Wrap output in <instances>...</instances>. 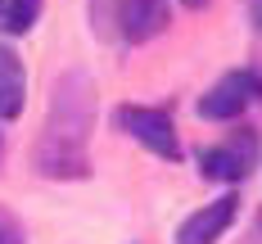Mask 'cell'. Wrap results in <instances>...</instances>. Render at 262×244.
<instances>
[{
  "instance_id": "6da1fadb",
  "label": "cell",
  "mask_w": 262,
  "mask_h": 244,
  "mask_svg": "<svg viewBox=\"0 0 262 244\" xmlns=\"http://www.w3.org/2000/svg\"><path fill=\"white\" fill-rule=\"evenodd\" d=\"M95 122V86L86 73H63L50 100V118L36 140V172L41 176H86V140Z\"/></svg>"
},
{
  "instance_id": "7a4b0ae2",
  "label": "cell",
  "mask_w": 262,
  "mask_h": 244,
  "mask_svg": "<svg viewBox=\"0 0 262 244\" xmlns=\"http://www.w3.org/2000/svg\"><path fill=\"white\" fill-rule=\"evenodd\" d=\"M113 122L131 136V140H140L145 149H154L158 159H181V140H177V127H172V118L163 113V108H145V104H122L113 113Z\"/></svg>"
},
{
  "instance_id": "3957f363",
  "label": "cell",
  "mask_w": 262,
  "mask_h": 244,
  "mask_svg": "<svg viewBox=\"0 0 262 244\" xmlns=\"http://www.w3.org/2000/svg\"><path fill=\"white\" fill-rule=\"evenodd\" d=\"M253 95H258V81L249 77V73H226V77L199 100V118H208V122H231V118H239L244 108L253 104Z\"/></svg>"
},
{
  "instance_id": "277c9868",
  "label": "cell",
  "mask_w": 262,
  "mask_h": 244,
  "mask_svg": "<svg viewBox=\"0 0 262 244\" xmlns=\"http://www.w3.org/2000/svg\"><path fill=\"white\" fill-rule=\"evenodd\" d=\"M235 208L239 199L235 194H222V199H212V204H204L199 213H190L181 221V231H177V244H217V235L235 221Z\"/></svg>"
},
{
  "instance_id": "5b68a950",
  "label": "cell",
  "mask_w": 262,
  "mask_h": 244,
  "mask_svg": "<svg viewBox=\"0 0 262 244\" xmlns=\"http://www.w3.org/2000/svg\"><path fill=\"white\" fill-rule=\"evenodd\" d=\"M118 23H122L127 41H149L172 23V9H167V0H122Z\"/></svg>"
},
{
  "instance_id": "8992f818",
  "label": "cell",
  "mask_w": 262,
  "mask_h": 244,
  "mask_svg": "<svg viewBox=\"0 0 262 244\" xmlns=\"http://www.w3.org/2000/svg\"><path fill=\"white\" fill-rule=\"evenodd\" d=\"M23 95H27L23 59L9 46H0V118H18L23 113Z\"/></svg>"
},
{
  "instance_id": "52a82bcc",
  "label": "cell",
  "mask_w": 262,
  "mask_h": 244,
  "mask_svg": "<svg viewBox=\"0 0 262 244\" xmlns=\"http://www.w3.org/2000/svg\"><path fill=\"white\" fill-rule=\"evenodd\" d=\"M199 172L212 176V181H244V176H249V154H244V149H231V145H222V149H199Z\"/></svg>"
},
{
  "instance_id": "ba28073f",
  "label": "cell",
  "mask_w": 262,
  "mask_h": 244,
  "mask_svg": "<svg viewBox=\"0 0 262 244\" xmlns=\"http://www.w3.org/2000/svg\"><path fill=\"white\" fill-rule=\"evenodd\" d=\"M36 14H41V0H9L5 5V32H27V27L36 23Z\"/></svg>"
},
{
  "instance_id": "9c48e42d",
  "label": "cell",
  "mask_w": 262,
  "mask_h": 244,
  "mask_svg": "<svg viewBox=\"0 0 262 244\" xmlns=\"http://www.w3.org/2000/svg\"><path fill=\"white\" fill-rule=\"evenodd\" d=\"M118 9H122V0H91V18H95V27L100 32H113V23H118Z\"/></svg>"
},
{
  "instance_id": "30bf717a",
  "label": "cell",
  "mask_w": 262,
  "mask_h": 244,
  "mask_svg": "<svg viewBox=\"0 0 262 244\" xmlns=\"http://www.w3.org/2000/svg\"><path fill=\"white\" fill-rule=\"evenodd\" d=\"M0 244H23V226H18V217L5 213V208H0Z\"/></svg>"
},
{
  "instance_id": "8fae6325",
  "label": "cell",
  "mask_w": 262,
  "mask_h": 244,
  "mask_svg": "<svg viewBox=\"0 0 262 244\" xmlns=\"http://www.w3.org/2000/svg\"><path fill=\"white\" fill-rule=\"evenodd\" d=\"M185 5H190V9H204V5H208V0H185Z\"/></svg>"
},
{
  "instance_id": "7c38bea8",
  "label": "cell",
  "mask_w": 262,
  "mask_h": 244,
  "mask_svg": "<svg viewBox=\"0 0 262 244\" xmlns=\"http://www.w3.org/2000/svg\"><path fill=\"white\" fill-rule=\"evenodd\" d=\"M0 5H5V0H0Z\"/></svg>"
}]
</instances>
